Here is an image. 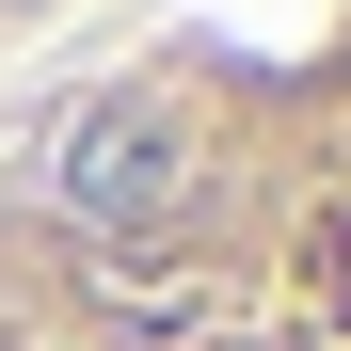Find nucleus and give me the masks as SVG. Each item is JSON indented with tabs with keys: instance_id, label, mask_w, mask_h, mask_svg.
I'll return each mask as SVG.
<instances>
[{
	"instance_id": "f257e3e1",
	"label": "nucleus",
	"mask_w": 351,
	"mask_h": 351,
	"mask_svg": "<svg viewBox=\"0 0 351 351\" xmlns=\"http://www.w3.org/2000/svg\"><path fill=\"white\" fill-rule=\"evenodd\" d=\"M176 176H192V144H176L160 96H80L64 128L32 144V208L64 223V240H144L176 208Z\"/></svg>"
}]
</instances>
